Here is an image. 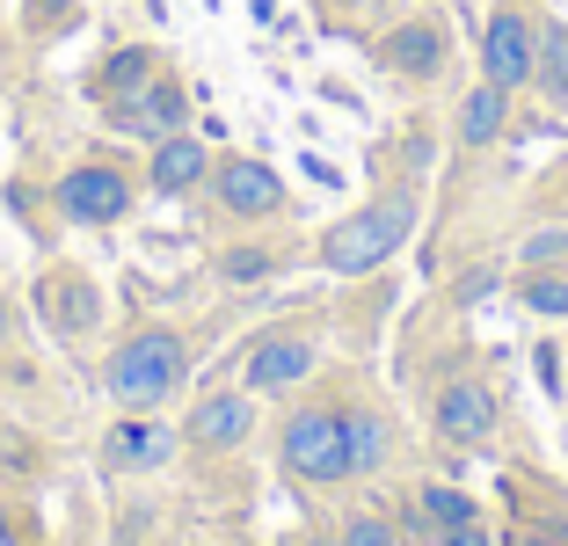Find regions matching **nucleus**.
<instances>
[{"label": "nucleus", "instance_id": "1", "mask_svg": "<svg viewBox=\"0 0 568 546\" xmlns=\"http://www.w3.org/2000/svg\"><path fill=\"white\" fill-rule=\"evenodd\" d=\"M416 190H379L372 204H357L351 219H335L328 233H321V270H335V277H365V270L394 263L402 255V241L416 233Z\"/></svg>", "mask_w": 568, "mask_h": 546}, {"label": "nucleus", "instance_id": "2", "mask_svg": "<svg viewBox=\"0 0 568 546\" xmlns=\"http://www.w3.org/2000/svg\"><path fill=\"white\" fill-rule=\"evenodd\" d=\"M190 380V343L175 328H132L118 350H110V372H102V386H110V401L132 415L161 408L168 394H183Z\"/></svg>", "mask_w": 568, "mask_h": 546}, {"label": "nucleus", "instance_id": "3", "mask_svg": "<svg viewBox=\"0 0 568 546\" xmlns=\"http://www.w3.org/2000/svg\"><path fill=\"white\" fill-rule=\"evenodd\" d=\"M277 459H284V474H300L306 488L351 481V466H343V408H328V401L292 408L284 431H277Z\"/></svg>", "mask_w": 568, "mask_h": 546}, {"label": "nucleus", "instance_id": "4", "mask_svg": "<svg viewBox=\"0 0 568 546\" xmlns=\"http://www.w3.org/2000/svg\"><path fill=\"white\" fill-rule=\"evenodd\" d=\"M532 59H539V16H525L518 0H503L481 22V81L518 95V88H532Z\"/></svg>", "mask_w": 568, "mask_h": 546}, {"label": "nucleus", "instance_id": "5", "mask_svg": "<svg viewBox=\"0 0 568 546\" xmlns=\"http://www.w3.org/2000/svg\"><path fill=\"white\" fill-rule=\"evenodd\" d=\"M51 204H59L73 226H118V219L132 212V175H124L118 161H81V168L59 175Z\"/></svg>", "mask_w": 568, "mask_h": 546}, {"label": "nucleus", "instance_id": "6", "mask_svg": "<svg viewBox=\"0 0 568 546\" xmlns=\"http://www.w3.org/2000/svg\"><path fill=\"white\" fill-rule=\"evenodd\" d=\"M110 124L118 132H132V139H168V132H183L190 124V95H183V81L175 73H153L146 88H132L124 102H110Z\"/></svg>", "mask_w": 568, "mask_h": 546}, {"label": "nucleus", "instance_id": "7", "mask_svg": "<svg viewBox=\"0 0 568 546\" xmlns=\"http://www.w3.org/2000/svg\"><path fill=\"white\" fill-rule=\"evenodd\" d=\"M212 198L234 219H270V212H284V175L270 161L226 153V161H212Z\"/></svg>", "mask_w": 568, "mask_h": 546}, {"label": "nucleus", "instance_id": "8", "mask_svg": "<svg viewBox=\"0 0 568 546\" xmlns=\"http://www.w3.org/2000/svg\"><path fill=\"white\" fill-rule=\"evenodd\" d=\"M175 445H183V431H168V423H153V415H124V423L102 431V466H118V474H153V466L175 459Z\"/></svg>", "mask_w": 568, "mask_h": 546}, {"label": "nucleus", "instance_id": "9", "mask_svg": "<svg viewBox=\"0 0 568 546\" xmlns=\"http://www.w3.org/2000/svg\"><path fill=\"white\" fill-rule=\"evenodd\" d=\"M248 431H255V394H248V386H234V394H204L197 408H190L183 445H197V452H234V445H248Z\"/></svg>", "mask_w": 568, "mask_h": 546}, {"label": "nucleus", "instance_id": "10", "mask_svg": "<svg viewBox=\"0 0 568 546\" xmlns=\"http://www.w3.org/2000/svg\"><path fill=\"white\" fill-rule=\"evenodd\" d=\"M314 364H321L314 335H263V343L248 350V372H241V386H248V394H292V386H300Z\"/></svg>", "mask_w": 568, "mask_h": 546}, {"label": "nucleus", "instance_id": "11", "mask_svg": "<svg viewBox=\"0 0 568 546\" xmlns=\"http://www.w3.org/2000/svg\"><path fill=\"white\" fill-rule=\"evenodd\" d=\"M37 306H44V321L59 335H88L102 321V292H95V277H81V270H51V277L37 284Z\"/></svg>", "mask_w": 568, "mask_h": 546}, {"label": "nucleus", "instance_id": "12", "mask_svg": "<svg viewBox=\"0 0 568 546\" xmlns=\"http://www.w3.org/2000/svg\"><path fill=\"white\" fill-rule=\"evenodd\" d=\"M379 59H386V73H402V81H437V73H445V30H437L430 16H416V22L379 37Z\"/></svg>", "mask_w": 568, "mask_h": 546}, {"label": "nucleus", "instance_id": "13", "mask_svg": "<svg viewBox=\"0 0 568 546\" xmlns=\"http://www.w3.org/2000/svg\"><path fill=\"white\" fill-rule=\"evenodd\" d=\"M146 182L161 190V198H190L197 182H212V153H204V139H190V132H168V139H153Z\"/></svg>", "mask_w": 568, "mask_h": 546}, {"label": "nucleus", "instance_id": "14", "mask_svg": "<svg viewBox=\"0 0 568 546\" xmlns=\"http://www.w3.org/2000/svg\"><path fill=\"white\" fill-rule=\"evenodd\" d=\"M437 431H445L452 445H481V437L496 431V394H488L481 380H452L445 394H437Z\"/></svg>", "mask_w": 568, "mask_h": 546}, {"label": "nucleus", "instance_id": "15", "mask_svg": "<svg viewBox=\"0 0 568 546\" xmlns=\"http://www.w3.org/2000/svg\"><path fill=\"white\" fill-rule=\"evenodd\" d=\"M503 124H510V88L474 81L467 95H459V146H467V153L496 146V139H503Z\"/></svg>", "mask_w": 568, "mask_h": 546}, {"label": "nucleus", "instance_id": "16", "mask_svg": "<svg viewBox=\"0 0 568 546\" xmlns=\"http://www.w3.org/2000/svg\"><path fill=\"white\" fill-rule=\"evenodd\" d=\"M386 452H394V423L379 408H343V466H351V481L379 474Z\"/></svg>", "mask_w": 568, "mask_h": 546}, {"label": "nucleus", "instance_id": "17", "mask_svg": "<svg viewBox=\"0 0 568 546\" xmlns=\"http://www.w3.org/2000/svg\"><path fill=\"white\" fill-rule=\"evenodd\" d=\"M153 73H161V67H153L146 44H118L110 59H102V73H95V95H102V102H124L132 88H146Z\"/></svg>", "mask_w": 568, "mask_h": 546}, {"label": "nucleus", "instance_id": "18", "mask_svg": "<svg viewBox=\"0 0 568 546\" xmlns=\"http://www.w3.org/2000/svg\"><path fill=\"white\" fill-rule=\"evenodd\" d=\"M532 88L547 102H568V22H539V59H532Z\"/></svg>", "mask_w": 568, "mask_h": 546}, {"label": "nucleus", "instance_id": "19", "mask_svg": "<svg viewBox=\"0 0 568 546\" xmlns=\"http://www.w3.org/2000/svg\"><path fill=\"white\" fill-rule=\"evenodd\" d=\"M518 306H532L539 321H568V270H525Z\"/></svg>", "mask_w": 568, "mask_h": 546}, {"label": "nucleus", "instance_id": "20", "mask_svg": "<svg viewBox=\"0 0 568 546\" xmlns=\"http://www.w3.org/2000/svg\"><path fill=\"white\" fill-rule=\"evenodd\" d=\"M423 517H430V525L437 532H452V525H467V517H481V510H474V496H467V488H452V481H423Z\"/></svg>", "mask_w": 568, "mask_h": 546}, {"label": "nucleus", "instance_id": "21", "mask_svg": "<svg viewBox=\"0 0 568 546\" xmlns=\"http://www.w3.org/2000/svg\"><path fill=\"white\" fill-rule=\"evenodd\" d=\"M518 270H568V226H532L518 241Z\"/></svg>", "mask_w": 568, "mask_h": 546}, {"label": "nucleus", "instance_id": "22", "mask_svg": "<svg viewBox=\"0 0 568 546\" xmlns=\"http://www.w3.org/2000/svg\"><path fill=\"white\" fill-rule=\"evenodd\" d=\"M335 546H394V525L386 517H343V532H335Z\"/></svg>", "mask_w": 568, "mask_h": 546}, {"label": "nucleus", "instance_id": "23", "mask_svg": "<svg viewBox=\"0 0 568 546\" xmlns=\"http://www.w3.org/2000/svg\"><path fill=\"white\" fill-rule=\"evenodd\" d=\"M219 270H226V277H234V284H255V277H270V270H277V263H270L263 249H226V263H219Z\"/></svg>", "mask_w": 568, "mask_h": 546}, {"label": "nucleus", "instance_id": "24", "mask_svg": "<svg viewBox=\"0 0 568 546\" xmlns=\"http://www.w3.org/2000/svg\"><path fill=\"white\" fill-rule=\"evenodd\" d=\"M73 0H30V30H67Z\"/></svg>", "mask_w": 568, "mask_h": 546}, {"label": "nucleus", "instance_id": "25", "mask_svg": "<svg viewBox=\"0 0 568 546\" xmlns=\"http://www.w3.org/2000/svg\"><path fill=\"white\" fill-rule=\"evenodd\" d=\"M445 546H496V539H488L481 517H467V525H452V532H445Z\"/></svg>", "mask_w": 568, "mask_h": 546}, {"label": "nucleus", "instance_id": "26", "mask_svg": "<svg viewBox=\"0 0 568 546\" xmlns=\"http://www.w3.org/2000/svg\"><path fill=\"white\" fill-rule=\"evenodd\" d=\"M503 546H568V539H561V532H539V525H525V532H510Z\"/></svg>", "mask_w": 568, "mask_h": 546}, {"label": "nucleus", "instance_id": "27", "mask_svg": "<svg viewBox=\"0 0 568 546\" xmlns=\"http://www.w3.org/2000/svg\"><path fill=\"white\" fill-rule=\"evenodd\" d=\"M488 292H496V277H488V270H474V277L459 284V299H467V306H474V299H488Z\"/></svg>", "mask_w": 568, "mask_h": 546}, {"label": "nucleus", "instance_id": "28", "mask_svg": "<svg viewBox=\"0 0 568 546\" xmlns=\"http://www.w3.org/2000/svg\"><path fill=\"white\" fill-rule=\"evenodd\" d=\"M335 8H351V16H357V8H372V0H335Z\"/></svg>", "mask_w": 568, "mask_h": 546}, {"label": "nucleus", "instance_id": "29", "mask_svg": "<svg viewBox=\"0 0 568 546\" xmlns=\"http://www.w3.org/2000/svg\"><path fill=\"white\" fill-rule=\"evenodd\" d=\"M0 328H8V306H0Z\"/></svg>", "mask_w": 568, "mask_h": 546}, {"label": "nucleus", "instance_id": "30", "mask_svg": "<svg viewBox=\"0 0 568 546\" xmlns=\"http://www.w3.org/2000/svg\"><path fill=\"white\" fill-rule=\"evenodd\" d=\"M561 190H568V168H561Z\"/></svg>", "mask_w": 568, "mask_h": 546}]
</instances>
